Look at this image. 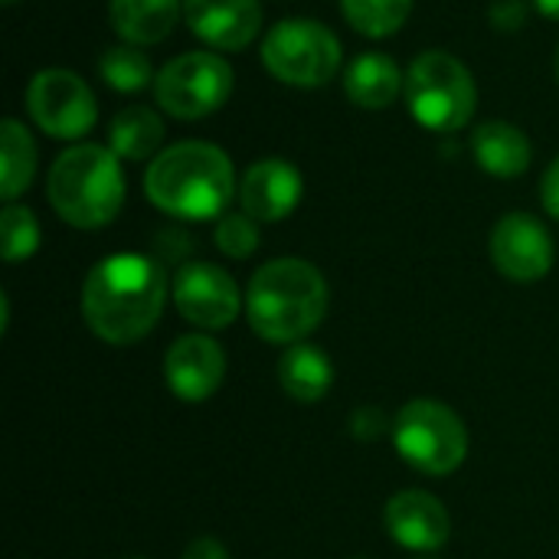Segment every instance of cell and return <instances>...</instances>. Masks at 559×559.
Returning a JSON list of instances; mask_svg holds the SVG:
<instances>
[{"label": "cell", "instance_id": "cell-1", "mask_svg": "<svg viewBox=\"0 0 559 559\" xmlns=\"http://www.w3.org/2000/svg\"><path fill=\"white\" fill-rule=\"evenodd\" d=\"M167 301L164 265L141 252H115L92 265L82 285V318L88 331L115 347L151 334Z\"/></svg>", "mask_w": 559, "mask_h": 559}, {"label": "cell", "instance_id": "cell-2", "mask_svg": "<svg viewBox=\"0 0 559 559\" xmlns=\"http://www.w3.org/2000/svg\"><path fill=\"white\" fill-rule=\"evenodd\" d=\"M144 193L167 216L187 223L219 219L236 197V170L219 144L180 141L147 164Z\"/></svg>", "mask_w": 559, "mask_h": 559}, {"label": "cell", "instance_id": "cell-3", "mask_svg": "<svg viewBox=\"0 0 559 559\" xmlns=\"http://www.w3.org/2000/svg\"><path fill=\"white\" fill-rule=\"evenodd\" d=\"M328 282L318 265L305 259L265 262L246 292V314L252 331L269 344H301L328 314Z\"/></svg>", "mask_w": 559, "mask_h": 559}, {"label": "cell", "instance_id": "cell-4", "mask_svg": "<svg viewBox=\"0 0 559 559\" xmlns=\"http://www.w3.org/2000/svg\"><path fill=\"white\" fill-rule=\"evenodd\" d=\"M46 197L56 216L75 229H102L124 206V167L105 144L66 147L46 177Z\"/></svg>", "mask_w": 559, "mask_h": 559}, {"label": "cell", "instance_id": "cell-5", "mask_svg": "<svg viewBox=\"0 0 559 559\" xmlns=\"http://www.w3.org/2000/svg\"><path fill=\"white\" fill-rule=\"evenodd\" d=\"M403 98L423 128L436 134H455L472 121L478 108V85L459 56L429 49L409 62Z\"/></svg>", "mask_w": 559, "mask_h": 559}, {"label": "cell", "instance_id": "cell-6", "mask_svg": "<svg viewBox=\"0 0 559 559\" xmlns=\"http://www.w3.org/2000/svg\"><path fill=\"white\" fill-rule=\"evenodd\" d=\"M390 436L400 459L432 478L459 472L468 455V429L462 416L439 400H409L396 413Z\"/></svg>", "mask_w": 559, "mask_h": 559}, {"label": "cell", "instance_id": "cell-7", "mask_svg": "<svg viewBox=\"0 0 559 559\" xmlns=\"http://www.w3.org/2000/svg\"><path fill=\"white\" fill-rule=\"evenodd\" d=\"M344 46L331 26L308 16L275 23L262 39V66L295 88H321L341 72Z\"/></svg>", "mask_w": 559, "mask_h": 559}, {"label": "cell", "instance_id": "cell-8", "mask_svg": "<svg viewBox=\"0 0 559 559\" xmlns=\"http://www.w3.org/2000/svg\"><path fill=\"white\" fill-rule=\"evenodd\" d=\"M236 75L233 66L210 49L174 56L167 66H160L154 79V98L157 108L180 121H200L206 115H216L229 95H233Z\"/></svg>", "mask_w": 559, "mask_h": 559}, {"label": "cell", "instance_id": "cell-9", "mask_svg": "<svg viewBox=\"0 0 559 559\" xmlns=\"http://www.w3.org/2000/svg\"><path fill=\"white\" fill-rule=\"evenodd\" d=\"M26 111L33 124L56 141H79L98 124V102L85 79L72 69H39L26 85Z\"/></svg>", "mask_w": 559, "mask_h": 559}, {"label": "cell", "instance_id": "cell-10", "mask_svg": "<svg viewBox=\"0 0 559 559\" xmlns=\"http://www.w3.org/2000/svg\"><path fill=\"white\" fill-rule=\"evenodd\" d=\"M174 308L200 331H223L242 311L236 278L213 262H183L170 282Z\"/></svg>", "mask_w": 559, "mask_h": 559}, {"label": "cell", "instance_id": "cell-11", "mask_svg": "<svg viewBox=\"0 0 559 559\" xmlns=\"http://www.w3.org/2000/svg\"><path fill=\"white\" fill-rule=\"evenodd\" d=\"M495 269L521 285L540 282L554 269V236L531 213H508L495 223L488 242Z\"/></svg>", "mask_w": 559, "mask_h": 559}, {"label": "cell", "instance_id": "cell-12", "mask_svg": "<svg viewBox=\"0 0 559 559\" xmlns=\"http://www.w3.org/2000/svg\"><path fill=\"white\" fill-rule=\"evenodd\" d=\"M164 377L180 403H203L223 386L226 354L206 334H183L167 347Z\"/></svg>", "mask_w": 559, "mask_h": 559}, {"label": "cell", "instance_id": "cell-13", "mask_svg": "<svg viewBox=\"0 0 559 559\" xmlns=\"http://www.w3.org/2000/svg\"><path fill=\"white\" fill-rule=\"evenodd\" d=\"M183 20L190 33L210 49L239 52L262 33L259 0H183Z\"/></svg>", "mask_w": 559, "mask_h": 559}, {"label": "cell", "instance_id": "cell-14", "mask_svg": "<svg viewBox=\"0 0 559 559\" xmlns=\"http://www.w3.org/2000/svg\"><path fill=\"white\" fill-rule=\"evenodd\" d=\"M305 180L295 164L282 157L255 160L239 180V203L255 223H278L292 216L301 203Z\"/></svg>", "mask_w": 559, "mask_h": 559}, {"label": "cell", "instance_id": "cell-15", "mask_svg": "<svg viewBox=\"0 0 559 559\" xmlns=\"http://www.w3.org/2000/svg\"><path fill=\"white\" fill-rule=\"evenodd\" d=\"M383 524H386V534L413 554H436L449 544V534H452L445 504L429 491L393 495L386 501Z\"/></svg>", "mask_w": 559, "mask_h": 559}, {"label": "cell", "instance_id": "cell-16", "mask_svg": "<svg viewBox=\"0 0 559 559\" xmlns=\"http://www.w3.org/2000/svg\"><path fill=\"white\" fill-rule=\"evenodd\" d=\"M472 154H475L478 167L485 174L498 177V180L521 177L534 160L531 138L511 121H485V124H478L475 134H472Z\"/></svg>", "mask_w": 559, "mask_h": 559}, {"label": "cell", "instance_id": "cell-17", "mask_svg": "<svg viewBox=\"0 0 559 559\" xmlns=\"http://www.w3.org/2000/svg\"><path fill=\"white\" fill-rule=\"evenodd\" d=\"M406 85V72L386 52H360L344 69V92L357 108L383 111L396 102Z\"/></svg>", "mask_w": 559, "mask_h": 559}, {"label": "cell", "instance_id": "cell-18", "mask_svg": "<svg viewBox=\"0 0 559 559\" xmlns=\"http://www.w3.org/2000/svg\"><path fill=\"white\" fill-rule=\"evenodd\" d=\"M183 0H108L115 33L131 46H154L180 23Z\"/></svg>", "mask_w": 559, "mask_h": 559}, {"label": "cell", "instance_id": "cell-19", "mask_svg": "<svg viewBox=\"0 0 559 559\" xmlns=\"http://www.w3.org/2000/svg\"><path fill=\"white\" fill-rule=\"evenodd\" d=\"M278 383L295 403H321L334 386V364L318 344H292L278 357Z\"/></svg>", "mask_w": 559, "mask_h": 559}, {"label": "cell", "instance_id": "cell-20", "mask_svg": "<svg viewBox=\"0 0 559 559\" xmlns=\"http://www.w3.org/2000/svg\"><path fill=\"white\" fill-rule=\"evenodd\" d=\"M164 144V118L147 105L121 108L108 124V147L121 160H154Z\"/></svg>", "mask_w": 559, "mask_h": 559}, {"label": "cell", "instance_id": "cell-21", "mask_svg": "<svg viewBox=\"0 0 559 559\" xmlns=\"http://www.w3.org/2000/svg\"><path fill=\"white\" fill-rule=\"evenodd\" d=\"M36 141L26 131L23 121L16 118H3L0 124V197L7 203H16L20 193L29 190L33 177H36Z\"/></svg>", "mask_w": 559, "mask_h": 559}, {"label": "cell", "instance_id": "cell-22", "mask_svg": "<svg viewBox=\"0 0 559 559\" xmlns=\"http://www.w3.org/2000/svg\"><path fill=\"white\" fill-rule=\"evenodd\" d=\"M344 20L370 39H386L403 29L416 0H337Z\"/></svg>", "mask_w": 559, "mask_h": 559}, {"label": "cell", "instance_id": "cell-23", "mask_svg": "<svg viewBox=\"0 0 559 559\" xmlns=\"http://www.w3.org/2000/svg\"><path fill=\"white\" fill-rule=\"evenodd\" d=\"M98 75L115 88V92H141L147 85H154V66L147 59V52L141 46H131V43H118V46H108L102 56H98Z\"/></svg>", "mask_w": 559, "mask_h": 559}, {"label": "cell", "instance_id": "cell-24", "mask_svg": "<svg viewBox=\"0 0 559 559\" xmlns=\"http://www.w3.org/2000/svg\"><path fill=\"white\" fill-rule=\"evenodd\" d=\"M39 249V223L29 206L7 203L0 213V252L3 262H26Z\"/></svg>", "mask_w": 559, "mask_h": 559}, {"label": "cell", "instance_id": "cell-25", "mask_svg": "<svg viewBox=\"0 0 559 559\" xmlns=\"http://www.w3.org/2000/svg\"><path fill=\"white\" fill-rule=\"evenodd\" d=\"M216 249L229 259H249L259 249V223L249 213H226L216 223Z\"/></svg>", "mask_w": 559, "mask_h": 559}, {"label": "cell", "instance_id": "cell-26", "mask_svg": "<svg viewBox=\"0 0 559 559\" xmlns=\"http://www.w3.org/2000/svg\"><path fill=\"white\" fill-rule=\"evenodd\" d=\"M488 16H491V26L495 29L511 33V29H521L527 23V3L524 0H495L491 10H488Z\"/></svg>", "mask_w": 559, "mask_h": 559}, {"label": "cell", "instance_id": "cell-27", "mask_svg": "<svg viewBox=\"0 0 559 559\" xmlns=\"http://www.w3.org/2000/svg\"><path fill=\"white\" fill-rule=\"evenodd\" d=\"M540 203H544V210L559 219V154L554 157V164L544 170V180H540Z\"/></svg>", "mask_w": 559, "mask_h": 559}, {"label": "cell", "instance_id": "cell-28", "mask_svg": "<svg viewBox=\"0 0 559 559\" xmlns=\"http://www.w3.org/2000/svg\"><path fill=\"white\" fill-rule=\"evenodd\" d=\"M180 559H229V550L216 537H197Z\"/></svg>", "mask_w": 559, "mask_h": 559}, {"label": "cell", "instance_id": "cell-29", "mask_svg": "<svg viewBox=\"0 0 559 559\" xmlns=\"http://www.w3.org/2000/svg\"><path fill=\"white\" fill-rule=\"evenodd\" d=\"M537 13L540 16H550V20H559V0H534Z\"/></svg>", "mask_w": 559, "mask_h": 559}, {"label": "cell", "instance_id": "cell-30", "mask_svg": "<svg viewBox=\"0 0 559 559\" xmlns=\"http://www.w3.org/2000/svg\"><path fill=\"white\" fill-rule=\"evenodd\" d=\"M554 75H557V82H559V43H557V52H554Z\"/></svg>", "mask_w": 559, "mask_h": 559}, {"label": "cell", "instance_id": "cell-31", "mask_svg": "<svg viewBox=\"0 0 559 559\" xmlns=\"http://www.w3.org/2000/svg\"><path fill=\"white\" fill-rule=\"evenodd\" d=\"M3 3H7V7H10V3H16V0H3Z\"/></svg>", "mask_w": 559, "mask_h": 559}, {"label": "cell", "instance_id": "cell-32", "mask_svg": "<svg viewBox=\"0 0 559 559\" xmlns=\"http://www.w3.org/2000/svg\"><path fill=\"white\" fill-rule=\"evenodd\" d=\"M128 559H141V557H128Z\"/></svg>", "mask_w": 559, "mask_h": 559}]
</instances>
